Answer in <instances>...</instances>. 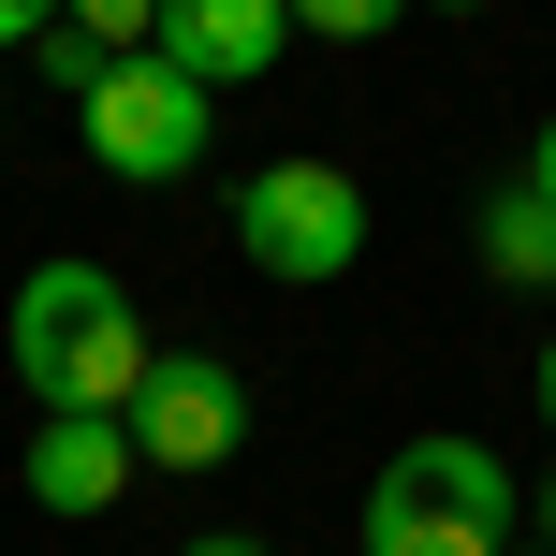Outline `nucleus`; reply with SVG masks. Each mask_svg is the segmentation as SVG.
I'll list each match as a JSON object with an SVG mask.
<instances>
[{
    "mask_svg": "<svg viewBox=\"0 0 556 556\" xmlns=\"http://www.w3.org/2000/svg\"><path fill=\"white\" fill-rule=\"evenodd\" d=\"M132 454L147 469H220L235 440H250V381H235L220 352H147V381H132Z\"/></svg>",
    "mask_w": 556,
    "mask_h": 556,
    "instance_id": "39448f33",
    "label": "nucleus"
},
{
    "mask_svg": "<svg viewBox=\"0 0 556 556\" xmlns=\"http://www.w3.org/2000/svg\"><path fill=\"white\" fill-rule=\"evenodd\" d=\"M235 264L278 278V293H323V278L366 264V191L337 162H264L235 176Z\"/></svg>",
    "mask_w": 556,
    "mask_h": 556,
    "instance_id": "7ed1b4c3",
    "label": "nucleus"
},
{
    "mask_svg": "<svg viewBox=\"0 0 556 556\" xmlns=\"http://www.w3.org/2000/svg\"><path fill=\"white\" fill-rule=\"evenodd\" d=\"M176 556H264V542L250 528H205V542H176Z\"/></svg>",
    "mask_w": 556,
    "mask_h": 556,
    "instance_id": "ddd939ff",
    "label": "nucleus"
},
{
    "mask_svg": "<svg viewBox=\"0 0 556 556\" xmlns=\"http://www.w3.org/2000/svg\"><path fill=\"white\" fill-rule=\"evenodd\" d=\"M528 528V483L483 440H395L366 483V556H513Z\"/></svg>",
    "mask_w": 556,
    "mask_h": 556,
    "instance_id": "f03ea898",
    "label": "nucleus"
},
{
    "mask_svg": "<svg viewBox=\"0 0 556 556\" xmlns=\"http://www.w3.org/2000/svg\"><path fill=\"white\" fill-rule=\"evenodd\" d=\"M440 15H483V0H440Z\"/></svg>",
    "mask_w": 556,
    "mask_h": 556,
    "instance_id": "dca6fc26",
    "label": "nucleus"
},
{
    "mask_svg": "<svg viewBox=\"0 0 556 556\" xmlns=\"http://www.w3.org/2000/svg\"><path fill=\"white\" fill-rule=\"evenodd\" d=\"M45 29H59V0H0V59H15V45H45Z\"/></svg>",
    "mask_w": 556,
    "mask_h": 556,
    "instance_id": "9b49d317",
    "label": "nucleus"
},
{
    "mask_svg": "<svg viewBox=\"0 0 556 556\" xmlns=\"http://www.w3.org/2000/svg\"><path fill=\"white\" fill-rule=\"evenodd\" d=\"M528 528H542V542H556V469H542V483H528Z\"/></svg>",
    "mask_w": 556,
    "mask_h": 556,
    "instance_id": "4468645a",
    "label": "nucleus"
},
{
    "mask_svg": "<svg viewBox=\"0 0 556 556\" xmlns=\"http://www.w3.org/2000/svg\"><path fill=\"white\" fill-rule=\"evenodd\" d=\"M528 191L556 205V117H542V132H528Z\"/></svg>",
    "mask_w": 556,
    "mask_h": 556,
    "instance_id": "f8f14e48",
    "label": "nucleus"
},
{
    "mask_svg": "<svg viewBox=\"0 0 556 556\" xmlns=\"http://www.w3.org/2000/svg\"><path fill=\"white\" fill-rule=\"evenodd\" d=\"M132 425L117 410H45L29 425V513H59V528H88V513H117L132 498Z\"/></svg>",
    "mask_w": 556,
    "mask_h": 556,
    "instance_id": "423d86ee",
    "label": "nucleus"
},
{
    "mask_svg": "<svg viewBox=\"0 0 556 556\" xmlns=\"http://www.w3.org/2000/svg\"><path fill=\"white\" fill-rule=\"evenodd\" d=\"M147 45L176 59V74L220 103V88H264V59L293 45V0H162V29Z\"/></svg>",
    "mask_w": 556,
    "mask_h": 556,
    "instance_id": "0eeeda50",
    "label": "nucleus"
},
{
    "mask_svg": "<svg viewBox=\"0 0 556 556\" xmlns=\"http://www.w3.org/2000/svg\"><path fill=\"white\" fill-rule=\"evenodd\" d=\"M542 425H556V337H542Z\"/></svg>",
    "mask_w": 556,
    "mask_h": 556,
    "instance_id": "2eb2a0df",
    "label": "nucleus"
},
{
    "mask_svg": "<svg viewBox=\"0 0 556 556\" xmlns=\"http://www.w3.org/2000/svg\"><path fill=\"white\" fill-rule=\"evenodd\" d=\"M59 29H88L103 59H132L147 29H162V0H59Z\"/></svg>",
    "mask_w": 556,
    "mask_h": 556,
    "instance_id": "9d476101",
    "label": "nucleus"
},
{
    "mask_svg": "<svg viewBox=\"0 0 556 556\" xmlns=\"http://www.w3.org/2000/svg\"><path fill=\"white\" fill-rule=\"evenodd\" d=\"M542 556H556V542H542Z\"/></svg>",
    "mask_w": 556,
    "mask_h": 556,
    "instance_id": "f3484780",
    "label": "nucleus"
},
{
    "mask_svg": "<svg viewBox=\"0 0 556 556\" xmlns=\"http://www.w3.org/2000/svg\"><path fill=\"white\" fill-rule=\"evenodd\" d=\"M395 15H410V0H293V29H307V45H381Z\"/></svg>",
    "mask_w": 556,
    "mask_h": 556,
    "instance_id": "1a4fd4ad",
    "label": "nucleus"
},
{
    "mask_svg": "<svg viewBox=\"0 0 556 556\" xmlns=\"http://www.w3.org/2000/svg\"><path fill=\"white\" fill-rule=\"evenodd\" d=\"M0 352H15L29 410H132V381H147V352H162V337H147V307L117 293L103 264H29Z\"/></svg>",
    "mask_w": 556,
    "mask_h": 556,
    "instance_id": "f257e3e1",
    "label": "nucleus"
},
{
    "mask_svg": "<svg viewBox=\"0 0 556 556\" xmlns=\"http://www.w3.org/2000/svg\"><path fill=\"white\" fill-rule=\"evenodd\" d=\"M74 132H88V162H103V176L176 191V176H205V88L176 74L162 45H132V59H103V74L74 88Z\"/></svg>",
    "mask_w": 556,
    "mask_h": 556,
    "instance_id": "20e7f679",
    "label": "nucleus"
},
{
    "mask_svg": "<svg viewBox=\"0 0 556 556\" xmlns=\"http://www.w3.org/2000/svg\"><path fill=\"white\" fill-rule=\"evenodd\" d=\"M469 250H483V278H498V293H556V205L513 176V191L469 205Z\"/></svg>",
    "mask_w": 556,
    "mask_h": 556,
    "instance_id": "6e6552de",
    "label": "nucleus"
}]
</instances>
